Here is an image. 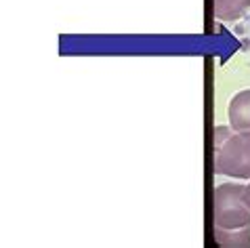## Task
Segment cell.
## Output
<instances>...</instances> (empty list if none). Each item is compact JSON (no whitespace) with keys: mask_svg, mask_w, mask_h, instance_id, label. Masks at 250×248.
<instances>
[{"mask_svg":"<svg viewBox=\"0 0 250 248\" xmlns=\"http://www.w3.org/2000/svg\"><path fill=\"white\" fill-rule=\"evenodd\" d=\"M214 170L229 179H250V133L214 128Z\"/></svg>","mask_w":250,"mask_h":248,"instance_id":"1","label":"cell"},{"mask_svg":"<svg viewBox=\"0 0 250 248\" xmlns=\"http://www.w3.org/2000/svg\"><path fill=\"white\" fill-rule=\"evenodd\" d=\"M244 183H221L214 189V227L235 229L250 225V208L244 202Z\"/></svg>","mask_w":250,"mask_h":248,"instance_id":"2","label":"cell"},{"mask_svg":"<svg viewBox=\"0 0 250 248\" xmlns=\"http://www.w3.org/2000/svg\"><path fill=\"white\" fill-rule=\"evenodd\" d=\"M229 124L238 133H250V91H240L229 101Z\"/></svg>","mask_w":250,"mask_h":248,"instance_id":"3","label":"cell"},{"mask_svg":"<svg viewBox=\"0 0 250 248\" xmlns=\"http://www.w3.org/2000/svg\"><path fill=\"white\" fill-rule=\"evenodd\" d=\"M250 11V0H214V15L221 21H238Z\"/></svg>","mask_w":250,"mask_h":248,"instance_id":"4","label":"cell"},{"mask_svg":"<svg viewBox=\"0 0 250 248\" xmlns=\"http://www.w3.org/2000/svg\"><path fill=\"white\" fill-rule=\"evenodd\" d=\"M214 238L221 246H238L246 248L250 246V225L235 227V229H223V227H214Z\"/></svg>","mask_w":250,"mask_h":248,"instance_id":"5","label":"cell"},{"mask_svg":"<svg viewBox=\"0 0 250 248\" xmlns=\"http://www.w3.org/2000/svg\"><path fill=\"white\" fill-rule=\"evenodd\" d=\"M244 202L248 204V208H250V183L246 185V189H244Z\"/></svg>","mask_w":250,"mask_h":248,"instance_id":"6","label":"cell"}]
</instances>
